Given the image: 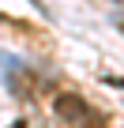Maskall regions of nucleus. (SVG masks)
I'll return each mask as SVG.
<instances>
[{
  "instance_id": "nucleus-1",
  "label": "nucleus",
  "mask_w": 124,
  "mask_h": 128,
  "mask_svg": "<svg viewBox=\"0 0 124 128\" xmlns=\"http://www.w3.org/2000/svg\"><path fill=\"white\" fill-rule=\"evenodd\" d=\"M113 26H117L120 34H124V15H113Z\"/></svg>"
}]
</instances>
